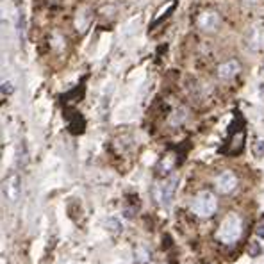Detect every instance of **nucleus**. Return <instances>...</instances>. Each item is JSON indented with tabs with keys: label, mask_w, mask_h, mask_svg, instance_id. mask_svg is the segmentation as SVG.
I'll return each mask as SVG.
<instances>
[{
	"label": "nucleus",
	"mask_w": 264,
	"mask_h": 264,
	"mask_svg": "<svg viewBox=\"0 0 264 264\" xmlns=\"http://www.w3.org/2000/svg\"><path fill=\"white\" fill-rule=\"evenodd\" d=\"M255 236H259L261 239H264V221L257 225V229H255Z\"/></svg>",
	"instance_id": "obj_12"
},
{
	"label": "nucleus",
	"mask_w": 264,
	"mask_h": 264,
	"mask_svg": "<svg viewBox=\"0 0 264 264\" xmlns=\"http://www.w3.org/2000/svg\"><path fill=\"white\" fill-rule=\"evenodd\" d=\"M220 24H221L220 14L214 13V11H205V13H202L198 16V25L207 32H214L220 27Z\"/></svg>",
	"instance_id": "obj_6"
},
{
	"label": "nucleus",
	"mask_w": 264,
	"mask_h": 264,
	"mask_svg": "<svg viewBox=\"0 0 264 264\" xmlns=\"http://www.w3.org/2000/svg\"><path fill=\"white\" fill-rule=\"evenodd\" d=\"M105 227L111 229V231L115 232V234H118V232H122V231H123L122 221H118L116 218H109V220H105Z\"/></svg>",
	"instance_id": "obj_8"
},
{
	"label": "nucleus",
	"mask_w": 264,
	"mask_h": 264,
	"mask_svg": "<svg viewBox=\"0 0 264 264\" xmlns=\"http://www.w3.org/2000/svg\"><path fill=\"white\" fill-rule=\"evenodd\" d=\"M216 190L218 193L221 195H231L234 190L237 187V177L236 173L231 172V169H227V172H221L220 175L216 177Z\"/></svg>",
	"instance_id": "obj_4"
},
{
	"label": "nucleus",
	"mask_w": 264,
	"mask_h": 264,
	"mask_svg": "<svg viewBox=\"0 0 264 264\" xmlns=\"http://www.w3.org/2000/svg\"><path fill=\"white\" fill-rule=\"evenodd\" d=\"M218 202L211 191H198L191 200V211L200 218H209L216 213Z\"/></svg>",
	"instance_id": "obj_2"
},
{
	"label": "nucleus",
	"mask_w": 264,
	"mask_h": 264,
	"mask_svg": "<svg viewBox=\"0 0 264 264\" xmlns=\"http://www.w3.org/2000/svg\"><path fill=\"white\" fill-rule=\"evenodd\" d=\"M11 91H13V88H11L9 82H4V84H2V93H4V95H9Z\"/></svg>",
	"instance_id": "obj_13"
},
{
	"label": "nucleus",
	"mask_w": 264,
	"mask_h": 264,
	"mask_svg": "<svg viewBox=\"0 0 264 264\" xmlns=\"http://www.w3.org/2000/svg\"><path fill=\"white\" fill-rule=\"evenodd\" d=\"M254 156L264 157V141L262 139H257V141L254 143Z\"/></svg>",
	"instance_id": "obj_10"
},
{
	"label": "nucleus",
	"mask_w": 264,
	"mask_h": 264,
	"mask_svg": "<svg viewBox=\"0 0 264 264\" xmlns=\"http://www.w3.org/2000/svg\"><path fill=\"white\" fill-rule=\"evenodd\" d=\"M250 248L252 250H248V254H250L252 257H257V255L261 254V247H259L257 243H250Z\"/></svg>",
	"instance_id": "obj_11"
},
{
	"label": "nucleus",
	"mask_w": 264,
	"mask_h": 264,
	"mask_svg": "<svg viewBox=\"0 0 264 264\" xmlns=\"http://www.w3.org/2000/svg\"><path fill=\"white\" fill-rule=\"evenodd\" d=\"M4 195L9 202H16L20 195V179L16 173H9L4 180Z\"/></svg>",
	"instance_id": "obj_5"
},
{
	"label": "nucleus",
	"mask_w": 264,
	"mask_h": 264,
	"mask_svg": "<svg viewBox=\"0 0 264 264\" xmlns=\"http://www.w3.org/2000/svg\"><path fill=\"white\" fill-rule=\"evenodd\" d=\"M241 234H243V221L237 214L231 213L229 216H225V220L218 227L216 239L221 241L223 244H234L239 241Z\"/></svg>",
	"instance_id": "obj_1"
},
{
	"label": "nucleus",
	"mask_w": 264,
	"mask_h": 264,
	"mask_svg": "<svg viewBox=\"0 0 264 264\" xmlns=\"http://www.w3.org/2000/svg\"><path fill=\"white\" fill-rule=\"evenodd\" d=\"M173 163H175V161H173L169 156L164 157V159L161 161V164H159V173H164V175H166V173H169V172H172L173 166H175Z\"/></svg>",
	"instance_id": "obj_9"
},
{
	"label": "nucleus",
	"mask_w": 264,
	"mask_h": 264,
	"mask_svg": "<svg viewBox=\"0 0 264 264\" xmlns=\"http://www.w3.org/2000/svg\"><path fill=\"white\" fill-rule=\"evenodd\" d=\"M262 73H264V65H262Z\"/></svg>",
	"instance_id": "obj_14"
},
{
	"label": "nucleus",
	"mask_w": 264,
	"mask_h": 264,
	"mask_svg": "<svg viewBox=\"0 0 264 264\" xmlns=\"http://www.w3.org/2000/svg\"><path fill=\"white\" fill-rule=\"evenodd\" d=\"M177 186H179V177L177 175H172L164 180L163 184H157L156 186V198L161 205H169L172 203L173 197H175V191H177Z\"/></svg>",
	"instance_id": "obj_3"
},
{
	"label": "nucleus",
	"mask_w": 264,
	"mask_h": 264,
	"mask_svg": "<svg viewBox=\"0 0 264 264\" xmlns=\"http://www.w3.org/2000/svg\"><path fill=\"white\" fill-rule=\"evenodd\" d=\"M239 71H241L239 61L231 59V61H227V63H223V65L218 66V77H220L221 81H231V79L236 77Z\"/></svg>",
	"instance_id": "obj_7"
}]
</instances>
